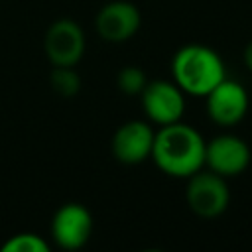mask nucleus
Returning <instances> with one entry per match:
<instances>
[{"label": "nucleus", "instance_id": "f257e3e1", "mask_svg": "<svg viewBox=\"0 0 252 252\" xmlns=\"http://www.w3.org/2000/svg\"><path fill=\"white\" fill-rule=\"evenodd\" d=\"M207 140L193 126L173 122L156 130L152 159L158 169L175 179H187L205 167Z\"/></svg>", "mask_w": 252, "mask_h": 252}, {"label": "nucleus", "instance_id": "f03ea898", "mask_svg": "<svg viewBox=\"0 0 252 252\" xmlns=\"http://www.w3.org/2000/svg\"><path fill=\"white\" fill-rule=\"evenodd\" d=\"M226 77L220 55L203 43L181 45L171 59V79L191 96H207Z\"/></svg>", "mask_w": 252, "mask_h": 252}, {"label": "nucleus", "instance_id": "7ed1b4c3", "mask_svg": "<svg viewBox=\"0 0 252 252\" xmlns=\"http://www.w3.org/2000/svg\"><path fill=\"white\" fill-rule=\"evenodd\" d=\"M185 199L189 209L201 219H217L230 205V189L226 177L211 171L199 169L187 177Z\"/></svg>", "mask_w": 252, "mask_h": 252}, {"label": "nucleus", "instance_id": "20e7f679", "mask_svg": "<svg viewBox=\"0 0 252 252\" xmlns=\"http://www.w3.org/2000/svg\"><path fill=\"white\" fill-rule=\"evenodd\" d=\"M43 49L51 67H77L87 49L85 32L75 20L59 18L47 28Z\"/></svg>", "mask_w": 252, "mask_h": 252}, {"label": "nucleus", "instance_id": "39448f33", "mask_svg": "<svg viewBox=\"0 0 252 252\" xmlns=\"http://www.w3.org/2000/svg\"><path fill=\"white\" fill-rule=\"evenodd\" d=\"M140 102L146 118L158 126L179 122L185 112V93L173 79L148 81L146 89L140 94Z\"/></svg>", "mask_w": 252, "mask_h": 252}, {"label": "nucleus", "instance_id": "423d86ee", "mask_svg": "<svg viewBox=\"0 0 252 252\" xmlns=\"http://www.w3.org/2000/svg\"><path fill=\"white\" fill-rule=\"evenodd\" d=\"M250 159V146L234 134H219L205 146V167L226 179L244 173Z\"/></svg>", "mask_w": 252, "mask_h": 252}, {"label": "nucleus", "instance_id": "0eeeda50", "mask_svg": "<svg viewBox=\"0 0 252 252\" xmlns=\"http://www.w3.org/2000/svg\"><path fill=\"white\" fill-rule=\"evenodd\" d=\"M49 230L59 248L79 250L93 234V215L81 203H65L55 211Z\"/></svg>", "mask_w": 252, "mask_h": 252}, {"label": "nucleus", "instance_id": "6e6552de", "mask_svg": "<svg viewBox=\"0 0 252 252\" xmlns=\"http://www.w3.org/2000/svg\"><path fill=\"white\" fill-rule=\"evenodd\" d=\"M207 114L209 118L222 126H236L240 120H244L248 106H250V98H248V91L244 89V85H240L238 81H232L228 77H224L207 96Z\"/></svg>", "mask_w": 252, "mask_h": 252}, {"label": "nucleus", "instance_id": "1a4fd4ad", "mask_svg": "<svg viewBox=\"0 0 252 252\" xmlns=\"http://www.w3.org/2000/svg\"><path fill=\"white\" fill-rule=\"evenodd\" d=\"M156 130L148 120H128L112 136L110 150L116 161L124 165H138L152 158Z\"/></svg>", "mask_w": 252, "mask_h": 252}, {"label": "nucleus", "instance_id": "9d476101", "mask_svg": "<svg viewBox=\"0 0 252 252\" xmlns=\"http://www.w3.org/2000/svg\"><path fill=\"white\" fill-rule=\"evenodd\" d=\"M142 26V14L136 4L128 0H112L104 4L96 18L94 30L96 33L110 43H122L132 39Z\"/></svg>", "mask_w": 252, "mask_h": 252}, {"label": "nucleus", "instance_id": "9b49d317", "mask_svg": "<svg viewBox=\"0 0 252 252\" xmlns=\"http://www.w3.org/2000/svg\"><path fill=\"white\" fill-rule=\"evenodd\" d=\"M49 85L61 98H73L81 91V77L75 67H53L49 75Z\"/></svg>", "mask_w": 252, "mask_h": 252}, {"label": "nucleus", "instance_id": "f8f14e48", "mask_svg": "<svg viewBox=\"0 0 252 252\" xmlns=\"http://www.w3.org/2000/svg\"><path fill=\"white\" fill-rule=\"evenodd\" d=\"M148 85V77L146 73L136 67V65H128V67H122L116 75V87L120 89L122 94L126 96H140L142 91L146 89Z\"/></svg>", "mask_w": 252, "mask_h": 252}, {"label": "nucleus", "instance_id": "ddd939ff", "mask_svg": "<svg viewBox=\"0 0 252 252\" xmlns=\"http://www.w3.org/2000/svg\"><path fill=\"white\" fill-rule=\"evenodd\" d=\"M49 242L35 232H18L2 244V252H49Z\"/></svg>", "mask_w": 252, "mask_h": 252}, {"label": "nucleus", "instance_id": "4468645a", "mask_svg": "<svg viewBox=\"0 0 252 252\" xmlns=\"http://www.w3.org/2000/svg\"><path fill=\"white\" fill-rule=\"evenodd\" d=\"M242 57H244V65L248 67V71H252V39L246 43V47H244V53H242Z\"/></svg>", "mask_w": 252, "mask_h": 252}]
</instances>
